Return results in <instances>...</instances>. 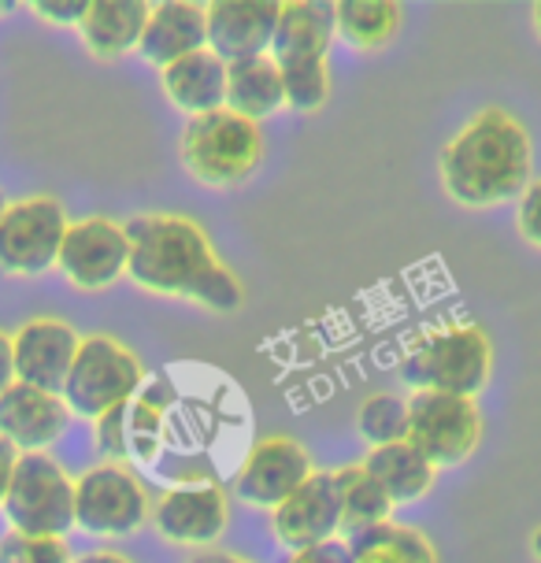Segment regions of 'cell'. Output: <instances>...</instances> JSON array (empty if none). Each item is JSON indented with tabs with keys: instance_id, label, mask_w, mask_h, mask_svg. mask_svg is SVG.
Returning <instances> with one entry per match:
<instances>
[{
	"instance_id": "1",
	"label": "cell",
	"mask_w": 541,
	"mask_h": 563,
	"mask_svg": "<svg viewBox=\"0 0 541 563\" xmlns=\"http://www.w3.org/2000/svg\"><path fill=\"white\" fill-rule=\"evenodd\" d=\"M123 227L130 241L126 278L137 289L167 300H189L216 316H230L245 305L242 278L216 253L208 230L194 216L148 211Z\"/></svg>"
},
{
	"instance_id": "2",
	"label": "cell",
	"mask_w": 541,
	"mask_h": 563,
	"mask_svg": "<svg viewBox=\"0 0 541 563\" xmlns=\"http://www.w3.org/2000/svg\"><path fill=\"white\" fill-rule=\"evenodd\" d=\"M438 178L460 208L486 211L519 200L534 183V141L523 119L486 104L438 153Z\"/></svg>"
},
{
	"instance_id": "3",
	"label": "cell",
	"mask_w": 541,
	"mask_h": 563,
	"mask_svg": "<svg viewBox=\"0 0 541 563\" xmlns=\"http://www.w3.org/2000/svg\"><path fill=\"white\" fill-rule=\"evenodd\" d=\"M494 378V341L478 323H442L408 341L400 382L412 394H453L475 400Z\"/></svg>"
},
{
	"instance_id": "4",
	"label": "cell",
	"mask_w": 541,
	"mask_h": 563,
	"mask_svg": "<svg viewBox=\"0 0 541 563\" xmlns=\"http://www.w3.org/2000/svg\"><path fill=\"white\" fill-rule=\"evenodd\" d=\"M264 126L230 108L186 119L178 156L194 183L208 189H238L264 164Z\"/></svg>"
},
{
	"instance_id": "5",
	"label": "cell",
	"mask_w": 541,
	"mask_h": 563,
	"mask_svg": "<svg viewBox=\"0 0 541 563\" xmlns=\"http://www.w3.org/2000/svg\"><path fill=\"white\" fill-rule=\"evenodd\" d=\"M145 364L134 349L112 334H86L78 341L75 364L59 389L71 416L97 422L108 411L130 405L145 386Z\"/></svg>"
},
{
	"instance_id": "6",
	"label": "cell",
	"mask_w": 541,
	"mask_h": 563,
	"mask_svg": "<svg viewBox=\"0 0 541 563\" xmlns=\"http://www.w3.org/2000/svg\"><path fill=\"white\" fill-rule=\"evenodd\" d=\"M0 511L15 534L67 538L75 530V478L48 452H23Z\"/></svg>"
},
{
	"instance_id": "7",
	"label": "cell",
	"mask_w": 541,
	"mask_h": 563,
	"mask_svg": "<svg viewBox=\"0 0 541 563\" xmlns=\"http://www.w3.org/2000/svg\"><path fill=\"white\" fill-rule=\"evenodd\" d=\"M148 516L153 493L130 464L100 460L75 478V530L82 534L130 538L148 527Z\"/></svg>"
},
{
	"instance_id": "8",
	"label": "cell",
	"mask_w": 541,
	"mask_h": 563,
	"mask_svg": "<svg viewBox=\"0 0 541 563\" xmlns=\"http://www.w3.org/2000/svg\"><path fill=\"white\" fill-rule=\"evenodd\" d=\"M64 200L53 194H26L8 200L0 211V275L42 278L56 267L59 245L67 234Z\"/></svg>"
},
{
	"instance_id": "9",
	"label": "cell",
	"mask_w": 541,
	"mask_h": 563,
	"mask_svg": "<svg viewBox=\"0 0 541 563\" xmlns=\"http://www.w3.org/2000/svg\"><path fill=\"white\" fill-rule=\"evenodd\" d=\"M486 438V419L478 400L453 394H412L408 397V445L442 467H460L478 452Z\"/></svg>"
},
{
	"instance_id": "10",
	"label": "cell",
	"mask_w": 541,
	"mask_h": 563,
	"mask_svg": "<svg viewBox=\"0 0 541 563\" xmlns=\"http://www.w3.org/2000/svg\"><path fill=\"white\" fill-rule=\"evenodd\" d=\"M130 241L126 227L112 216H82L67 223L64 245H59L56 267L71 289L82 294H104L115 282L126 278Z\"/></svg>"
},
{
	"instance_id": "11",
	"label": "cell",
	"mask_w": 541,
	"mask_h": 563,
	"mask_svg": "<svg viewBox=\"0 0 541 563\" xmlns=\"http://www.w3.org/2000/svg\"><path fill=\"white\" fill-rule=\"evenodd\" d=\"M148 527L167 545L178 549H212L230 527V493L216 478L208 482H172L153 497Z\"/></svg>"
},
{
	"instance_id": "12",
	"label": "cell",
	"mask_w": 541,
	"mask_h": 563,
	"mask_svg": "<svg viewBox=\"0 0 541 563\" xmlns=\"http://www.w3.org/2000/svg\"><path fill=\"white\" fill-rule=\"evenodd\" d=\"M316 471L312 452L289 434H267L242 456L234 471V497L249 508L270 511Z\"/></svg>"
},
{
	"instance_id": "13",
	"label": "cell",
	"mask_w": 541,
	"mask_h": 563,
	"mask_svg": "<svg viewBox=\"0 0 541 563\" xmlns=\"http://www.w3.org/2000/svg\"><path fill=\"white\" fill-rule=\"evenodd\" d=\"M267 527L270 538L286 552H300L323 545L330 538H342V511H338V493L330 471H312L283 505L267 511Z\"/></svg>"
},
{
	"instance_id": "14",
	"label": "cell",
	"mask_w": 541,
	"mask_h": 563,
	"mask_svg": "<svg viewBox=\"0 0 541 563\" xmlns=\"http://www.w3.org/2000/svg\"><path fill=\"white\" fill-rule=\"evenodd\" d=\"M78 341H82V334H78L67 319H56V316L26 319L12 334L15 382L59 394L67 382V371L75 364Z\"/></svg>"
},
{
	"instance_id": "15",
	"label": "cell",
	"mask_w": 541,
	"mask_h": 563,
	"mask_svg": "<svg viewBox=\"0 0 541 563\" xmlns=\"http://www.w3.org/2000/svg\"><path fill=\"white\" fill-rule=\"evenodd\" d=\"M71 411L64 397L48 389L12 382L0 394V438L12 445L19 456L23 452H48L59 438L71 430Z\"/></svg>"
},
{
	"instance_id": "16",
	"label": "cell",
	"mask_w": 541,
	"mask_h": 563,
	"mask_svg": "<svg viewBox=\"0 0 541 563\" xmlns=\"http://www.w3.org/2000/svg\"><path fill=\"white\" fill-rule=\"evenodd\" d=\"M205 23L208 48L227 64L267 56L278 23V0H212L205 4Z\"/></svg>"
},
{
	"instance_id": "17",
	"label": "cell",
	"mask_w": 541,
	"mask_h": 563,
	"mask_svg": "<svg viewBox=\"0 0 541 563\" xmlns=\"http://www.w3.org/2000/svg\"><path fill=\"white\" fill-rule=\"evenodd\" d=\"M200 48H208L205 4H194V0H159V4H148L142 42H137V56L145 64L164 70L175 59L200 53Z\"/></svg>"
},
{
	"instance_id": "18",
	"label": "cell",
	"mask_w": 541,
	"mask_h": 563,
	"mask_svg": "<svg viewBox=\"0 0 541 563\" xmlns=\"http://www.w3.org/2000/svg\"><path fill=\"white\" fill-rule=\"evenodd\" d=\"M334 4L319 0H283L278 4V23L270 34L267 56L278 67L308 64V59H327L334 45Z\"/></svg>"
},
{
	"instance_id": "19",
	"label": "cell",
	"mask_w": 541,
	"mask_h": 563,
	"mask_svg": "<svg viewBox=\"0 0 541 563\" xmlns=\"http://www.w3.org/2000/svg\"><path fill=\"white\" fill-rule=\"evenodd\" d=\"M159 89L167 104L178 108L186 119L219 112L227 108V59H219L212 48L189 53L159 70Z\"/></svg>"
},
{
	"instance_id": "20",
	"label": "cell",
	"mask_w": 541,
	"mask_h": 563,
	"mask_svg": "<svg viewBox=\"0 0 541 563\" xmlns=\"http://www.w3.org/2000/svg\"><path fill=\"white\" fill-rule=\"evenodd\" d=\"M145 19V0H89L82 23H78V37H82L86 53L93 59L115 64V59L137 53Z\"/></svg>"
},
{
	"instance_id": "21",
	"label": "cell",
	"mask_w": 541,
	"mask_h": 563,
	"mask_svg": "<svg viewBox=\"0 0 541 563\" xmlns=\"http://www.w3.org/2000/svg\"><path fill=\"white\" fill-rule=\"evenodd\" d=\"M367 467V475L383 486L394 508L416 505L434 493L438 482V467L408 441H397V445H383V449H367V456L360 460Z\"/></svg>"
},
{
	"instance_id": "22",
	"label": "cell",
	"mask_w": 541,
	"mask_h": 563,
	"mask_svg": "<svg viewBox=\"0 0 541 563\" xmlns=\"http://www.w3.org/2000/svg\"><path fill=\"white\" fill-rule=\"evenodd\" d=\"M227 108L234 115H245L253 123H264L267 115L283 112V70L270 56H253L227 64Z\"/></svg>"
},
{
	"instance_id": "23",
	"label": "cell",
	"mask_w": 541,
	"mask_h": 563,
	"mask_svg": "<svg viewBox=\"0 0 541 563\" xmlns=\"http://www.w3.org/2000/svg\"><path fill=\"white\" fill-rule=\"evenodd\" d=\"M345 541L349 552H353V563H442L438 545L423 530L397 519H386L378 527L349 534Z\"/></svg>"
},
{
	"instance_id": "24",
	"label": "cell",
	"mask_w": 541,
	"mask_h": 563,
	"mask_svg": "<svg viewBox=\"0 0 541 563\" xmlns=\"http://www.w3.org/2000/svg\"><path fill=\"white\" fill-rule=\"evenodd\" d=\"M400 19H405V8L397 0H338L334 34L356 53H375L397 37Z\"/></svg>"
},
{
	"instance_id": "25",
	"label": "cell",
	"mask_w": 541,
	"mask_h": 563,
	"mask_svg": "<svg viewBox=\"0 0 541 563\" xmlns=\"http://www.w3.org/2000/svg\"><path fill=\"white\" fill-rule=\"evenodd\" d=\"M330 478H334L338 511H342V538L360 534V530L394 519L397 508L389 505L383 486L367 475L364 464H342V467L330 471Z\"/></svg>"
},
{
	"instance_id": "26",
	"label": "cell",
	"mask_w": 541,
	"mask_h": 563,
	"mask_svg": "<svg viewBox=\"0 0 541 563\" xmlns=\"http://www.w3.org/2000/svg\"><path fill=\"white\" fill-rule=\"evenodd\" d=\"M356 430L367 441V449L397 445L408 438V397L383 389V394H371L364 405L356 408Z\"/></svg>"
},
{
	"instance_id": "27",
	"label": "cell",
	"mask_w": 541,
	"mask_h": 563,
	"mask_svg": "<svg viewBox=\"0 0 541 563\" xmlns=\"http://www.w3.org/2000/svg\"><path fill=\"white\" fill-rule=\"evenodd\" d=\"M283 70V100L289 112L316 115L327 108L334 93V78H330V59H308V64H289Z\"/></svg>"
},
{
	"instance_id": "28",
	"label": "cell",
	"mask_w": 541,
	"mask_h": 563,
	"mask_svg": "<svg viewBox=\"0 0 541 563\" xmlns=\"http://www.w3.org/2000/svg\"><path fill=\"white\" fill-rule=\"evenodd\" d=\"M75 552L67 538H34L8 530L0 538V563H71Z\"/></svg>"
},
{
	"instance_id": "29",
	"label": "cell",
	"mask_w": 541,
	"mask_h": 563,
	"mask_svg": "<svg viewBox=\"0 0 541 563\" xmlns=\"http://www.w3.org/2000/svg\"><path fill=\"white\" fill-rule=\"evenodd\" d=\"M93 441H97V452L100 460H112V464H126L130 460V445H126V405L108 411L93 422Z\"/></svg>"
},
{
	"instance_id": "30",
	"label": "cell",
	"mask_w": 541,
	"mask_h": 563,
	"mask_svg": "<svg viewBox=\"0 0 541 563\" xmlns=\"http://www.w3.org/2000/svg\"><path fill=\"white\" fill-rule=\"evenodd\" d=\"M516 230L530 249L541 253V178H534L516 200Z\"/></svg>"
},
{
	"instance_id": "31",
	"label": "cell",
	"mask_w": 541,
	"mask_h": 563,
	"mask_svg": "<svg viewBox=\"0 0 541 563\" xmlns=\"http://www.w3.org/2000/svg\"><path fill=\"white\" fill-rule=\"evenodd\" d=\"M89 0H34L30 4V12H34L42 23H53V26H75L82 23Z\"/></svg>"
},
{
	"instance_id": "32",
	"label": "cell",
	"mask_w": 541,
	"mask_h": 563,
	"mask_svg": "<svg viewBox=\"0 0 541 563\" xmlns=\"http://www.w3.org/2000/svg\"><path fill=\"white\" fill-rule=\"evenodd\" d=\"M283 563H353V552H349L345 538H330V541H323V545L286 552Z\"/></svg>"
},
{
	"instance_id": "33",
	"label": "cell",
	"mask_w": 541,
	"mask_h": 563,
	"mask_svg": "<svg viewBox=\"0 0 541 563\" xmlns=\"http://www.w3.org/2000/svg\"><path fill=\"white\" fill-rule=\"evenodd\" d=\"M186 563H260L253 556H242V552H230V549H197L194 556H189Z\"/></svg>"
},
{
	"instance_id": "34",
	"label": "cell",
	"mask_w": 541,
	"mask_h": 563,
	"mask_svg": "<svg viewBox=\"0 0 541 563\" xmlns=\"http://www.w3.org/2000/svg\"><path fill=\"white\" fill-rule=\"evenodd\" d=\"M15 382V364H12V334L0 330V394Z\"/></svg>"
},
{
	"instance_id": "35",
	"label": "cell",
	"mask_w": 541,
	"mask_h": 563,
	"mask_svg": "<svg viewBox=\"0 0 541 563\" xmlns=\"http://www.w3.org/2000/svg\"><path fill=\"white\" fill-rule=\"evenodd\" d=\"M15 460H19V452L0 438V500H4V493H8V482H12Z\"/></svg>"
},
{
	"instance_id": "36",
	"label": "cell",
	"mask_w": 541,
	"mask_h": 563,
	"mask_svg": "<svg viewBox=\"0 0 541 563\" xmlns=\"http://www.w3.org/2000/svg\"><path fill=\"white\" fill-rule=\"evenodd\" d=\"M71 563H134V560L123 556V552H115V549H89V552H82V556H75Z\"/></svg>"
},
{
	"instance_id": "37",
	"label": "cell",
	"mask_w": 541,
	"mask_h": 563,
	"mask_svg": "<svg viewBox=\"0 0 541 563\" xmlns=\"http://www.w3.org/2000/svg\"><path fill=\"white\" fill-rule=\"evenodd\" d=\"M530 552H534V560L541 563V527L534 530V534H530Z\"/></svg>"
},
{
	"instance_id": "38",
	"label": "cell",
	"mask_w": 541,
	"mask_h": 563,
	"mask_svg": "<svg viewBox=\"0 0 541 563\" xmlns=\"http://www.w3.org/2000/svg\"><path fill=\"white\" fill-rule=\"evenodd\" d=\"M530 19H534V34L541 37V0H538L534 8H530Z\"/></svg>"
},
{
	"instance_id": "39",
	"label": "cell",
	"mask_w": 541,
	"mask_h": 563,
	"mask_svg": "<svg viewBox=\"0 0 541 563\" xmlns=\"http://www.w3.org/2000/svg\"><path fill=\"white\" fill-rule=\"evenodd\" d=\"M12 8H15V4H8V0H0V15H8V12H12Z\"/></svg>"
},
{
	"instance_id": "40",
	"label": "cell",
	"mask_w": 541,
	"mask_h": 563,
	"mask_svg": "<svg viewBox=\"0 0 541 563\" xmlns=\"http://www.w3.org/2000/svg\"><path fill=\"white\" fill-rule=\"evenodd\" d=\"M4 205H8V200H4V194H0V211H4Z\"/></svg>"
}]
</instances>
